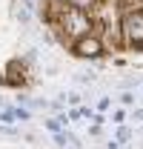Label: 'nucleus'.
Wrapping results in <instances>:
<instances>
[{
  "label": "nucleus",
  "instance_id": "423d86ee",
  "mask_svg": "<svg viewBox=\"0 0 143 149\" xmlns=\"http://www.w3.org/2000/svg\"><path fill=\"white\" fill-rule=\"evenodd\" d=\"M109 149H120V146H117V141H109Z\"/></svg>",
  "mask_w": 143,
  "mask_h": 149
},
{
  "label": "nucleus",
  "instance_id": "7ed1b4c3",
  "mask_svg": "<svg viewBox=\"0 0 143 149\" xmlns=\"http://www.w3.org/2000/svg\"><path fill=\"white\" fill-rule=\"evenodd\" d=\"M66 23H69L72 35H86V32H89V17H86L80 9H74V6H72L69 15H66Z\"/></svg>",
  "mask_w": 143,
  "mask_h": 149
},
{
  "label": "nucleus",
  "instance_id": "f257e3e1",
  "mask_svg": "<svg viewBox=\"0 0 143 149\" xmlns=\"http://www.w3.org/2000/svg\"><path fill=\"white\" fill-rule=\"evenodd\" d=\"M123 32H126V40H129L132 46H143V12H132V15H126Z\"/></svg>",
  "mask_w": 143,
  "mask_h": 149
},
{
  "label": "nucleus",
  "instance_id": "f03ea898",
  "mask_svg": "<svg viewBox=\"0 0 143 149\" xmlns=\"http://www.w3.org/2000/svg\"><path fill=\"white\" fill-rule=\"evenodd\" d=\"M100 52H103V46H100L97 37H83V40L74 43V55L77 57H97Z\"/></svg>",
  "mask_w": 143,
  "mask_h": 149
},
{
  "label": "nucleus",
  "instance_id": "39448f33",
  "mask_svg": "<svg viewBox=\"0 0 143 149\" xmlns=\"http://www.w3.org/2000/svg\"><path fill=\"white\" fill-rule=\"evenodd\" d=\"M35 3L37 0H26V9H35Z\"/></svg>",
  "mask_w": 143,
  "mask_h": 149
},
{
  "label": "nucleus",
  "instance_id": "20e7f679",
  "mask_svg": "<svg viewBox=\"0 0 143 149\" xmlns=\"http://www.w3.org/2000/svg\"><path fill=\"white\" fill-rule=\"evenodd\" d=\"M72 3H74V9H80V12H83V9H89L94 0H72Z\"/></svg>",
  "mask_w": 143,
  "mask_h": 149
},
{
  "label": "nucleus",
  "instance_id": "0eeeda50",
  "mask_svg": "<svg viewBox=\"0 0 143 149\" xmlns=\"http://www.w3.org/2000/svg\"><path fill=\"white\" fill-rule=\"evenodd\" d=\"M135 118H137V120H143V109H137V112H135Z\"/></svg>",
  "mask_w": 143,
  "mask_h": 149
}]
</instances>
